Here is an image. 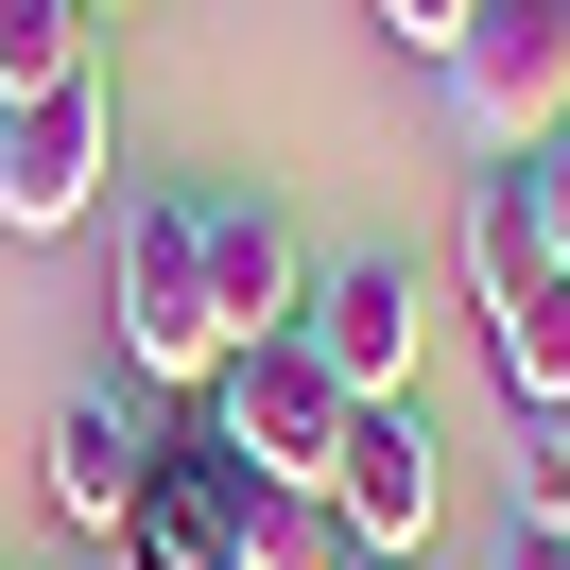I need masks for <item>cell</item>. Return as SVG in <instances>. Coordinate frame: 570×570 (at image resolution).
I'll return each mask as SVG.
<instances>
[{
  "instance_id": "9",
  "label": "cell",
  "mask_w": 570,
  "mask_h": 570,
  "mask_svg": "<svg viewBox=\"0 0 570 570\" xmlns=\"http://www.w3.org/2000/svg\"><path fill=\"white\" fill-rule=\"evenodd\" d=\"M466 294H484V312H535V294H553V225H535V156H501V174L466 190Z\"/></svg>"
},
{
  "instance_id": "19",
  "label": "cell",
  "mask_w": 570,
  "mask_h": 570,
  "mask_svg": "<svg viewBox=\"0 0 570 570\" xmlns=\"http://www.w3.org/2000/svg\"><path fill=\"white\" fill-rule=\"evenodd\" d=\"M225 570H243V553H225Z\"/></svg>"
},
{
  "instance_id": "11",
  "label": "cell",
  "mask_w": 570,
  "mask_h": 570,
  "mask_svg": "<svg viewBox=\"0 0 570 570\" xmlns=\"http://www.w3.org/2000/svg\"><path fill=\"white\" fill-rule=\"evenodd\" d=\"M243 570H346L328 484H243Z\"/></svg>"
},
{
  "instance_id": "4",
  "label": "cell",
  "mask_w": 570,
  "mask_h": 570,
  "mask_svg": "<svg viewBox=\"0 0 570 570\" xmlns=\"http://www.w3.org/2000/svg\"><path fill=\"white\" fill-rule=\"evenodd\" d=\"M294 346H312L346 397H415V346H432V294H415V259H397V243L312 259V312H294Z\"/></svg>"
},
{
  "instance_id": "16",
  "label": "cell",
  "mask_w": 570,
  "mask_h": 570,
  "mask_svg": "<svg viewBox=\"0 0 570 570\" xmlns=\"http://www.w3.org/2000/svg\"><path fill=\"white\" fill-rule=\"evenodd\" d=\"M346 570H415V553H346Z\"/></svg>"
},
{
  "instance_id": "2",
  "label": "cell",
  "mask_w": 570,
  "mask_h": 570,
  "mask_svg": "<svg viewBox=\"0 0 570 570\" xmlns=\"http://www.w3.org/2000/svg\"><path fill=\"white\" fill-rule=\"evenodd\" d=\"M190 415H208L225 450L259 466V484H328V450H346V415H363V397H346V381H328V363L277 328V346H225Z\"/></svg>"
},
{
  "instance_id": "1",
  "label": "cell",
  "mask_w": 570,
  "mask_h": 570,
  "mask_svg": "<svg viewBox=\"0 0 570 570\" xmlns=\"http://www.w3.org/2000/svg\"><path fill=\"white\" fill-rule=\"evenodd\" d=\"M121 381L139 397H208L225 363V312H208V225H190V190H139L121 208Z\"/></svg>"
},
{
  "instance_id": "17",
  "label": "cell",
  "mask_w": 570,
  "mask_h": 570,
  "mask_svg": "<svg viewBox=\"0 0 570 570\" xmlns=\"http://www.w3.org/2000/svg\"><path fill=\"white\" fill-rule=\"evenodd\" d=\"M87 18H121V0H87Z\"/></svg>"
},
{
  "instance_id": "6",
  "label": "cell",
  "mask_w": 570,
  "mask_h": 570,
  "mask_svg": "<svg viewBox=\"0 0 570 570\" xmlns=\"http://www.w3.org/2000/svg\"><path fill=\"white\" fill-rule=\"evenodd\" d=\"M156 415H174V397H139V381H70V397H52V432H36V484H52V519H70L87 553H105V535H121V501H139Z\"/></svg>"
},
{
  "instance_id": "5",
  "label": "cell",
  "mask_w": 570,
  "mask_h": 570,
  "mask_svg": "<svg viewBox=\"0 0 570 570\" xmlns=\"http://www.w3.org/2000/svg\"><path fill=\"white\" fill-rule=\"evenodd\" d=\"M121 139H105V70L87 87H36V105H0V225L18 243H70L87 208H105Z\"/></svg>"
},
{
  "instance_id": "18",
  "label": "cell",
  "mask_w": 570,
  "mask_h": 570,
  "mask_svg": "<svg viewBox=\"0 0 570 570\" xmlns=\"http://www.w3.org/2000/svg\"><path fill=\"white\" fill-rule=\"evenodd\" d=\"M553 535H570V501H553Z\"/></svg>"
},
{
  "instance_id": "14",
  "label": "cell",
  "mask_w": 570,
  "mask_h": 570,
  "mask_svg": "<svg viewBox=\"0 0 570 570\" xmlns=\"http://www.w3.org/2000/svg\"><path fill=\"white\" fill-rule=\"evenodd\" d=\"M535 225H553V277H570V121L535 139Z\"/></svg>"
},
{
  "instance_id": "3",
  "label": "cell",
  "mask_w": 570,
  "mask_h": 570,
  "mask_svg": "<svg viewBox=\"0 0 570 570\" xmlns=\"http://www.w3.org/2000/svg\"><path fill=\"white\" fill-rule=\"evenodd\" d=\"M432 70H450V105H466L484 156H535V139L570 121V0H484Z\"/></svg>"
},
{
  "instance_id": "8",
  "label": "cell",
  "mask_w": 570,
  "mask_h": 570,
  "mask_svg": "<svg viewBox=\"0 0 570 570\" xmlns=\"http://www.w3.org/2000/svg\"><path fill=\"white\" fill-rule=\"evenodd\" d=\"M190 225H208V312H225V346H277V328L312 312V243H294L277 208H243V190H190Z\"/></svg>"
},
{
  "instance_id": "12",
  "label": "cell",
  "mask_w": 570,
  "mask_h": 570,
  "mask_svg": "<svg viewBox=\"0 0 570 570\" xmlns=\"http://www.w3.org/2000/svg\"><path fill=\"white\" fill-rule=\"evenodd\" d=\"M87 87V0H0V105Z\"/></svg>"
},
{
  "instance_id": "13",
  "label": "cell",
  "mask_w": 570,
  "mask_h": 570,
  "mask_svg": "<svg viewBox=\"0 0 570 570\" xmlns=\"http://www.w3.org/2000/svg\"><path fill=\"white\" fill-rule=\"evenodd\" d=\"M363 18H381V36H397V52H450V36H466V18H484V0H363Z\"/></svg>"
},
{
  "instance_id": "15",
  "label": "cell",
  "mask_w": 570,
  "mask_h": 570,
  "mask_svg": "<svg viewBox=\"0 0 570 570\" xmlns=\"http://www.w3.org/2000/svg\"><path fill=\"white\" fill-rule=\"evenodd\" d=\"M484 570H570V535H553V519H535V501H519V519H501V553H484Z\"/></svg>"
},
{
  "instance_id": "10",
  "label": "cell",
  "mask_w": 570,
  "mask_h": 570,
  "mask_svg": "<svg viewBox=\"0 0 570 570\" xmlns=\"http://www.w3.org/2000/svg\"><path fill=\"white\" fill-rule=\"evenodd\" d=\"M484 381L519 397V415H553V397H570V277L535 294V312H484Z\"/></svg>"
},
{
  "instance_id": "7",
  "label": "cell",
  "mask_w": 570,
  "mask_h": 570,
  "mask_svg": "<svg viewBox=\"0 0 570 570\" xmlns=\"http://www.w3.org/2000/svg\"><path fill=\"white\" fill-rule=\"evenodd\" d=\"M432 501H450V450H432L415 397H363L346 450H328V519H346V553H415Z\"/></svg>"
}]
</instances>
